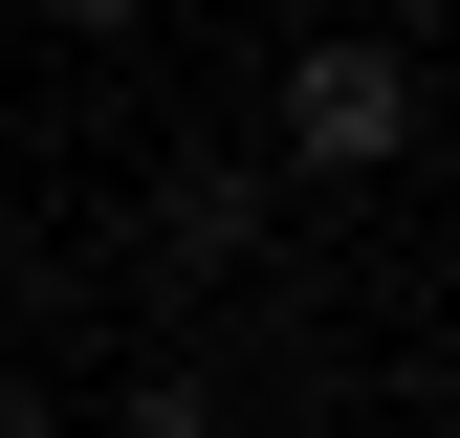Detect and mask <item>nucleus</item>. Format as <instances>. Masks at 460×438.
<instances>
[{
	"label": "nucleus",
	"instance_id": "3",
	"mask_svg": "<svg viewBox=\"0 0 460 438\" xmlns=\"http://www.w3.org/2000/svg\"><path fill=\"white\" fill-rule=\"evenodd\" d=\"M0 438H44V395H0Z\"/></svg>",
	"mask_w": 460,
	"mask_h": 438
},
{
	"label": "nucleus",
	"instance_id": "1",
	"mask_svg": "<svg viewBox=\"0 0 460 438\" xmlns=\"http://www.w3.org/2000/svg\"><path fill=\"white\" fill-rule=\"evenodd\" d=\"M394 132H417V66H394V44H307V66H285V153H307V176H373Z\"/></svg>",
	"mask_w": 460,
	"mask_h": 438
},
{
	"label": "nucleus",
	"instance_id": "2",
	"mask_svg": "<svg viewBox=\"0 0 460 438\" xmlns=\"http://www.w3.org/2000/svg\"><path fill=\"white\" fill-rule=\"evenodd\" d=\"M132 438H219V395L198 372H132Z\"/></svg>",
	"mask_w": 460,
	"mask_h": 438
}]
</instances>
